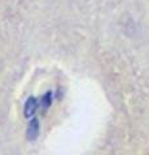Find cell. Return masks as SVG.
I'll return each instance as SVG.
<instances>
[{
  "label": "cell",
  "instance_id": "cell-1",
  "mask_svg": "<svg viewBox=\"0 0 149 155\" xmlns=\"http://www.w3.org/2000/svg\"><path fill=\"white\" fill-rule=\"evenodd\" d=\"M39 107H40V100L35 98V97H29L25 102V106H23V114H25L26 118L32 116Z\"/></svg>",
  "mask_w": 149,
  "mask_h": 155
},
{
  "label": "cell",
  "instance_id": "cell-2",
  "mask_svg": "<svg viewBox=\"0 0 149 155\" xmlns=\"http://www.w3.org/2000/svg\"><path fill=\"white\" fill-rule=\"evenodd\" d=\"M39 122H38V119L34 118L31 119V122L29 123V127H27V138L31 140V141H34V140L39 136Z\"/></svg>",
  "mask_w": 149,
  "mask_h": 155
},
{
  "label": "cell",
  "instance_id": "cell-3",
  "mask_svg": "<svg viewBox=\"0 0 149 155\" xmlns=\"http://www.w3.org/2000/svg\"><path fill=\"white\" fill-rule=\"evenodd\" d=\"M52 92H47V93L44 94L40 98V107L43 110H47V109H49V106L52 104Z\"/></svg>",
  "mask_w": 149,
  "mask_h": 155
}]
</instances>
